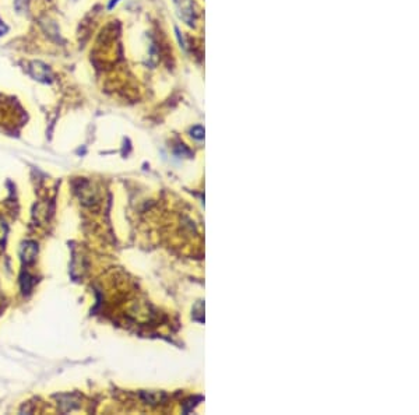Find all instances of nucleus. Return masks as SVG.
Returning a JSON list of instances; mask_svg holds the SVG:
<instances>
[{
	"mask_svg": "<svg viewBox=\"0 0 419 415\" xmlns=\"http://www.w3.org/2000/svg\"><path fill=\"white\" fill-rule=\"evenodd\" d=\"M175 6L178 9L179 17L190 27H194L196 23V11L193 0H175Z\"/></svg>",
	"mask_w": 419,
	"mask_h": 415,
	"instance_id": "f257e3e1",
	"label": "nucleus"
},
{
	"mask_svg": "<svg viewBox=\"0 0 419 415\" xmlns=\"http://www.w3.org/2000/svg\"><path fill=\"white\" fill-rule=\"evenodd\" d=\"M28 73L32 78H35L38 81H44V83H49L52 78V72H51L49 66H46L45 63H42L39 60H34L29 63Z\"/></svg>",
	"mask_w": 419,
	"mask_h": 415,
	"instance_id": "f03ea898",
	"label": "nucleus"
},
{
	"mask_svg": "<svg viewBox=\"0 0 419 415\" xmlns=\"http://www.w3.org/2000/svg\"><path fill=\"white\" fill-rule=\"evenodd\" d=\"M38 248L34 242H26L21 248V258L26 263H31L37 256Z\"/></svg>",
	"mask_w": 419,
	"mask_h": 415,
	"instance_id": "7ed1b4c3",
	"label": "nucleus"
},
{
	"mask_svg": "<svg viewBox=\"0 0 419 415\" xmlns=\"http://www.w3.org/2000/svg\"><path fill=\"white\" fill-rule=\"evenodd\" d=\"M14 7L19 13H24L28 7V0H14Z\"/></svg>",
	"mask_w": 419,
	"mask_h": 415,
	"instance_id": "20e7f679",
	"label": "nucleus"
},
{
	"mask_svg": "<svg viewBox=\"0 0 419 415\" xmlns=\"http://www.w3.org/2000/svg\"><path fill=\"white\" fill-rule=\"evenodd\" d=\"M191 136L201 140V138L204 137V129H203L201 126H196V128H193V129H191Z\"/></svg>",
	"mask_w": 419,
	"mask_h": 415,
	"instance_id": "39448f33",
	"label": "nucleus"
},
{
	"mask_svg": "<svg viewBox=\"0 0 419 415\" xmlns=\"http://www.w3.org/2000/svg\"><path fill=\"white\" fill-rule=\"evenodd\" d=\"M7 31H9V27H7V26L0 20V37H1V35H4Z\"/></svg>",
	"mask_w": 419,
	"mask_h": 415,
	"instance_id": "423d86ee",
	"label": "nucleus"
},
{
	"mask_svg": "<svg viewBox=\"0 0 419 415\" xmlns=\"http://www.w3.org/2000/svg\"><path fill=\"white\" fill-rule=\"evenodd\" d=\"M4 233H6V225L4 222H0V242L4 239Z\"/></svg>",
	"mask_w": 419,
	"mask_h": 415,
	"instance_id": "0eeeda50",
	"label": "nucleus"
},
{
	"mask_svg": "<svg viewBox=\"0 0 419 415\" xmlns=\"http://www.w3.org/2000/svg\"><path fill=\"white\" fill-rule=\"evenodd\" d=\"M119 0H110V3H109V6H108V9H113V6H115V4H116V3H118Z\"/></svg>",
	"mask_w": 419,
	"mask_h": 415,
	"instance_id": "6e6552de",
	"label": "nucleus"
}]
</instances>
